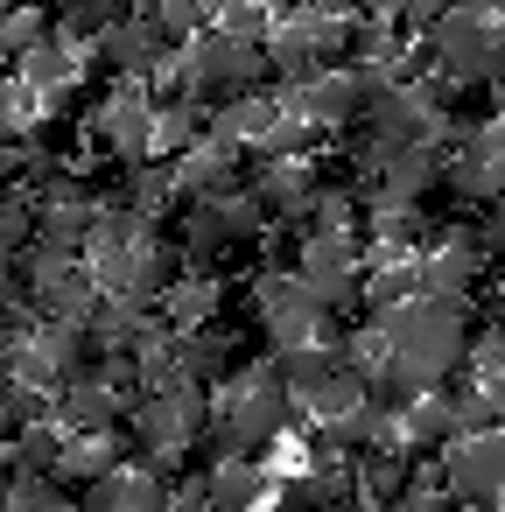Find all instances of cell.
Here are the masks:
<instances>
[{
    "label": "cell",
    "mask_w": 505,
    "mask_h": 512,
    "mask_svg": "<svg viewBox=\"0 0 505 512\" xmlns=\"http://www.w3.org/2000/svg\"><path fill=\"white\" fill-rule=\"evenodd\" d=\"M253 316L267 323V344L274 351H302V344H330V309L309 295L302 274L288 267H267L253 281Z\"/></svg>",
    "instance_id": "2"
},
{
    "label": "cell",
    "mask_w": 505,
    "mask_h": 512,
    "mask_svg": "<svg viewBox=\"0 0 505 512\" xmlns=\"http://www.w3.org/2000/svg\"><path fill=\"white\" fill-rule=\"evenodd\" d=\"M218 309H225V295H218V281L211 274H176V288L162 295V316H169V330H183V337H197V330H211L218 323Z\"/></svg>",
    "instance_id": "20"
},
{
    "label": "cell",
    "mask_w": 505,
    "mask_h": 512,
    "mask_svg": "<svg viewBox=\"0 0 505 512\" xmlns=\"http://www.w3.org/2000/svg\"><path fill=\"white\" fill-rule=\"evenodd\" d=\"M57 36H64V29H57L43 8H15V15H8V29H0V50L22 64L29 50H43V43H57Z\"/></svg>",
    "instance_id": "25"
},
{
    "label": "cell",
    "mask_w": 505,
    "mask_h": 512,
    "mask_svg": "<svg viewBox=\"0 0 505 512\" xmlns=\"http://www.w3.org/2000/svg\"><path fill=\"white\" fill-rule=\"evenodd\" d=\"M302 148H309V120H295V113H281V120H274V134L260 141V155H267V162H302Z\"/></svg>",
    "instance_id": "28"
},
{
    "label": "cell",
    "mask_w": 505,
    "mask_h": 512,
    "mask_svg": "<svg viewBox=\"0 0 505 512\" xmlns=\"http://www.w3.org/2000/svg\"><path fill=\"white\" fill-rule=\"evenodd\" d=\"M36 99L43 92H29L22 78H0V141H29L36 134Z\"/></svg>",
    "instance_id": "26"
},
{
    "label": "cell",
    "mask_w": 505,
    "mask_h": 512,
    "mask_svg": "<svg viewBox=\"0 0 505 512\" xmlns=\"http://www.w3.org/2000/svg\"><path fill=\"white\" fill-rule=\"evenodd\" d=\"M274 484H267V470L260 463H246V456H232V463H211V512H260V498H267Z\"/></svg>",
    "instance_id": "21"
},
{
    "label": "cell",
    "mask_w": 505,
    "mask_h": 512,
    "mask_svg": "<svg viewBox=\"0 0 505 512\" xmlns=\"http://www.w3.org/2000/svg\"><path fill=\"white\" fill-rule=\"evenodd\" d=\"M169 50H176V43H169V36L148 22V15H134V22H113L106 36H92V57H99V64H106L120 85H127V78H134V85H148V78L162 71V57H169Z\"/></svg>",
    "instance_id": "9"
},
{
    "label": "cell",
    "mask_w": 505,
    "mask_h": 512,
    "mask_svg": "<svg viewBox=\"0 0 505 512\" xmlns=\"http://www.w3.org/2000/svg\"><path fill=\"white\" fill-rule=\"evenodd\" d=\"M449 8H484V0H449Z\"/></svg>",
    "instance_id": "36"
},
{
    "label": "cell",
    "mask_w": 505,
    "mask_h": 512,
    "mask_svg": "<svg viewBox=\"0 0 505 512\" xmlns=\"http://www.w3.org/2000/svg\"><path fill=\"white\" fill-rule=\"evenodd\" d=\"M477 15H491V22H505V0H484V8Z\"/></svg>",
    "instance_id": "33"
},
{
    "label": "cell",
    "mask_w": 505,
    "mask_h": 512,
    "mask_svg": "<svg viewBox=\"0 0 505 512\" xmlns=\"http://www.w3.org/2000/svg\"><path fill=\"white\" fill-rule=\"evenodd\" d=\"M400 442H407V456H442L449 442H463V421H456V393H449V386L421 393V400L407 407V421H400Z\"/></svg>",
    "instance_id": "15"
},
{
    "label": "cell",
    "mask_w": 505,
    "mask_h": 512,
    "mask_svg": "<svg viewBox=\"0 0 505 512\" xmlns=\"http://www.w3.org/2000/svg\"><path fill=\"white\" fill-rule=\"evenodd\" d=\"M428 50H435V64H442L449 85H491V78H505L498 22L477 15V8H449V15L428 29Z\"/></svg>",
    "instance_id": "3"
},
{
    "label": "cell",
    "mask_w": 505,
    "mask_h": 512,
    "mask_svg": "<svg viewBox=\"0 0 505 512\" xmlns=\"http://www.w3.org/2000/svg\"><path fill=\"white\" fill-rule=\"evenodd\" d=\"M85 330H92V344H99V351H141V344L155 337V316H148V302L106 295V302L85 316Z\"/></svg>",
    "instance_id": "17"
},
{
    "label": "cell",
    "mask_w": 505,
    "mask_h": 512,
    "mask_svg": "<svg viewBox=\"0 0 505 512\" xmlns=\"http://www.w3.org/2000/svg\"><path fill=\"white\" fill-rule=\"evenodd\" d=\"M15 78H22L29 92H43V99H71V92H78V43L57 36V43L29 50V57L15 64Z\"/></svg>",
    "instance_id": "18"
},
{
    "label": "cell",
    "mask_w": 505,
    "mask_h": 512,
    "mask_svg": "<svg viewBox=\"0 0 505 512\" xmlns=\"http://www.w3.org/2000/svg\"><path fill=\"white\" fill-rule=\"evenodd\" d=\"M0 512H15V498H8V470H0Z\"/></svg>",
    "instance_id": "34"
},
{
    "label": "cell",
    "mask_w": 505,
    "mask_h": 512,
    "mask_svg": "<svg viewBox=\"0 0 505 512\" xmlns=\"http://www.w3.org/2000/svg\"><path fill=\"white\" fill-rule=\"evenodd\" d=\"M477 246H484V253H505V190L484 204V239H477Z\"/></svg>",
    "instance_id": "29"
},
{
    "label": "cell",
    "mask_w": 505,
    "mask_h": 512,
    "mask_svg": "<svg viewBox=\"0 0 505 512\" xmlns=\"http://www.w3.org/2000/svg\"><path fill=\"white\" fill-rule=\"evenodd\" d=\"M204 134H211L204 99H162L155 106V162H183Z\"/></svg>",
    "instance_id": "19"
},
{
    "label": "cell",
    "mask_w": 505,
    "mask_h": 512,
    "mask_svg": "<svg viewBox=\"0 0 505 512\" xmlns=\"http://www.w3.org/2000/svg\"><path fill=\"white\" fill-rule=\"evenodd\" d=\"M8 15H15V8H8V0H0V29H8Z\"/></svg>",
    "instance_id": "35"
},
{
    "label": "cell",
    "mask_w": 505,
    "mask_h": 512,
    "mask_svg": "<svg viewBox=\"0 0 505 512\" xmlns=\"http://www.w3.org/2000/svg\"><path fill=\"white\" fill-rule=\"evenodd\" d=\"M120 421V372H85L57 393V428H78V435H106Z\"/></svg>",
    "instance_id": "14"
},
{
    "label": "cell",
    "mask_w": 505,
    "mask_h": 512,
    "mask_svg": "<svg viewBox=\"0 0 505 512\" xmlns=\"http://www.w3.org/2000/svg\"><path fill=\"white\" fill-rule=\"evenodd\" d=\"M491 512H505V491H498V498H491Z\"/></svg>",
    "instance_id": "37"
},
{
    "label": "cell",
    "mask_w": 505,
    "mask_h": 512,
    "mask_svg": "<svg viewBox=\"0 0 505 512\" xmlns=\"http://www.w3.org/2000/svg\"><path fill=\"white\" fill-rule=\"evenodd\" d=\"M78 512H176V484L155 463H127L78 491Z\"/></svg>",
    "instance_id": "10"
},
{
    "label": "cell",
    "mask_w": 505,
    "mask_h": 512,
    "mask_svg": "<svg viewBox=\"0 0 505 512\" xmlns=\"http://www.w3.org/2000/svg\"><path fill=\"white\" fill-rule=\"evenodd\" d=\"M15 302V253H0V309Z\"/></svg>",
    "instance_id": "32"
},
{
    "label": "cell",
    "mask_w": 505,
    "mask_h": 512,
    "mask_svg": "<svg viewBox=\"0 0 505 512\" xmlns=\"http://www.w3.org/2000/svg\"><path fill=\"white\" fill-rule=\"evenodd\" d=\"M358 8H365L372 22H400V15H407V0H358Z\"/></svg>",
    "instance_id": "31"
},
{
    "label": "cell",
    "mask_w": 505,
    "mask_h": 512,
    "mask_svg": "<svg viewBox=\"0 0 505 512\" xmlns=\"http://www.w3.org/2000/svg\"><path fill=\"white\" fill-rule=\"evenodd\" d=\"M204 428H211V400H204V386L148 393L141 414H134V449H141L148 463H176V456H190V449L204 442Z\"/></svg>",
    "instance_id": "4"
},
{
    "label": "cell",
    "mask_w": 505,
    "mask_h": 512,
    "mask_svg": "<svg viewBox=\"0 0 505 512\" xmlns=\"http://www.w3.org/2000/svg\"><path fill=\"white\" fill-rule=\"evenodd\" d=\"M0 442H15V379L0 372Z\"/></svg>",
    "instance_id": "30"
},
{
    "label": "cell",
    "mask_w": 505,
    "mask_h": 512,
    "mask_svg": "<svg viewBox=\"0 0 505 512\" xmlns=\"http://www.w3.org/2000/svg\"><path fill=\"white\" fill-rule=\"evenodd\" d=\"M358 407H365V372H351V365H337V372H330V379H323V386H316V393L302 400V414H316L323 428L351 421Z\"/></svg>",
    "instance_id": "23"
},
{
    "label": "cell",
    "mask_w": 505,
    "mask_h": 512,
    "mask_svg": "<svg viewBox=\"0 0 505 512\" xmlns=\"http://www.w3.org/2000/svg\"><path fill=\"white\" fill-rule=\"evenodd\" d=\"M442 477H449L456 505H491V498L505 491V428L449 442V449H442Z\"/></svg>",
    "instance_id": "8"
},
{
    "label": "cell",
    "mask_w": 505,
    "mask_h": 512,
    "mask_svg": "<svg viewBox=\"0 0 505 512\" xmlns=\"http://www.w3.org/2000/svg\"><path fill=\"white\" fill-rule=\"evenodd\" d=\"M281 106L295 120H309V127H351V120H365V85H358V71H316Z\"/></svg>",
    "instance_id": "11"
},
{
    "label": "cell",
    "mask_w": 505,
    "mask_h": 512,
    "mask_svg": "<svg viewBox=\"0 0 505 512\" xmlns=\"http://www.w3.org/2000/svg\"><path fill=\"white\" fill-rule=\"evenodd\" d=\"M57 15L71 36H106L113 22H127V0H57Z\"/></svg>",
    "instance_id": "27"
},
{
    "label": "cell",
    "mask_w": 505,
    "mask_h": 512,
    "mask_svg": "<svg viewBox=\"0 0 505 512\" xmlns=\"http://www.w3.org/2000/svg\"><path fill=\"white\" fill-rule=\"evenodd\" d=\"M281 113H288L281 99H267V92H239V99H225V106L211 113V134L232 141V148H260V141L274 134Z\"/></svg>",
    "instance_id": "16"
},
{
    "label": "cell",
    "mask_w": 505,
    "mask_h": 512,
    "mask_svg": "<svg viewBox=\"0 0 505 512\" xmlns=\"http://www.w3.org/2000/svg\"><path fill=\"white\" fill-rule=\"evenodd\" d=\"M155 92L148 85H113L99 106H92V134H99V148L113 155V162H127V169H141L148 155H155Z\"/></svg>",
    "instance_id": "6"
},
{
    "label": "cell",
    "mask_w": 505,
    "mask_h": 512,
    "mask_svg": "<svg viewBox=\"0 0 505 512\" xmlns=\"http://www.w3.org/2000/svg\"><path fill=\"white\" fill-rule=\"evenodd\" d=\"M379 330H386V344H393V365H407L421 386H449V379L470 372V351H477V344H470V309H463V302L421 295V302H407V309H386Z\"/></svg>",
    "instance_id": "1"
},
{
    "label": "cell",
    "mask_w": 505,
    "mask_h": 512,
    "mask_svg": "<svg viewBox=\"0 0 505 512\" xmlns=\"http://www.w3.org/2000/svg\"><path fill=\"white\" fill-rule=\"evenodd\" d=\"M176 169V197H190V204H211V197H232L239 190V148L232 141H218V134H204L183 162H169Z\"/></svg>",
    "instance_id": "12"
},
{
    "label": "cell",
    "mask_w": 505,
    "mask_h": 512,
    "mask_svg": "<svg viewBox=\"0 0 505 512\" xmlns=\"http://www.w3.org/2000/svg\"><path fill=\"white\" fill-rule=\"evenodd\" d=\"M274 365H281L288 393H295V400H309V393L344 365V351H337V344H302V351H274Z\"/></svg>",
    "instance_id": "24"
},
{
    "label": "cell",
    "mask_w": 505,
    "mask_h": 512,
    "mask_svg": "<svg viewBox=\"0 0 505 512\" xmlns=\"http://www.w3.org/2000/svg\"><path fill=\"white\" fill-rule=\"evenodd\" d=\"M477 281H484V246H470V239H442V246L421 253V295H435V302H463V309H470Z\"/></svg>",
    "instance_id": "13"
},
{
    "label": "cell",
    "mask_w": 505,
    "mask_h": 512,
    "mask_svg": "<svg viewBox=\"0 0 505 512\" xmlns=\"http://www.w3.org/2000/svg\"><path fill=\"white\" fill-rule=\"evenodd\" d=\"M85 267L99 274L106 295H127V302H162L176 288V260L155 232H141L127 246H106V253H85Z\"/></svg>",
    "instance_id": "5"
},
{
    "label": "cell",
    "mask_w": 505,
    "mask_h": 512,
    "mask_svg": "<svg viewBox=\"0 0 505 512\" xmlns=\"http://www.w3.org/2000/svg\"><path fill=\"white\" fill-rule=\"evenodd\" d=\"M302 281H309V295L330 309V316H344V309H358L365 302V274H358V239L351 232H302Z\"/></svg>",
    "instance_id": "7"
},
{
    "label": "cell",
    "mask_w": 505,
    "mask_h": 512,
    "mask_svg": "<svg viewBox=\"0 0 505 512\" xmlns=\"http://www.w3.org/2000/svg\"><path fill=\"white\" fill-rule=\"evenodd\" d=\"M365 302L386 316V309H407V302H421V260L414 253H386L372 274H365Z\"/></svg>",
    "instance_id": "22"
}]
</instances>
